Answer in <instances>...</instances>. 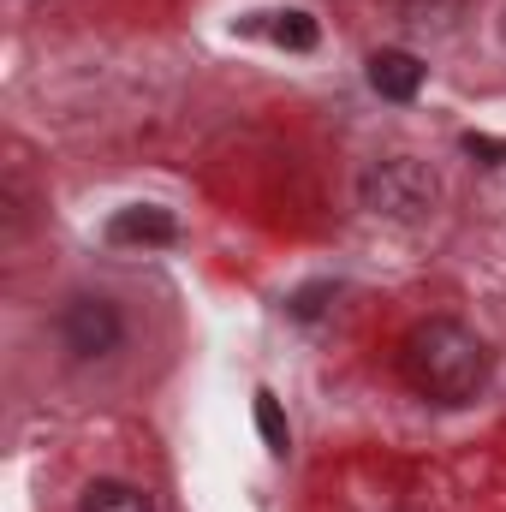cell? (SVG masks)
Wrapping results in <instances>:
<instances>
[{
  "instance_id": "3957f363",
  "label": "cell",
  "mask_w": 506,
  "mask_h": 512,
  "mask_svg": "<svg viewBox=\"0 0 506 512\" xmlns=\"http://www.w3.org/2000/svg\"><path fill=\"white\" fill-rule=\"evenodd\" d=\"M54 334H60V346H66L72 364H102V358L120 352L126 316H120V304L108 292H72L60 304V316H54Z\"/></svg>"
},
{
  "instance_id": "8992f818",
  "label": "cell",
  "mask_w": 506,
  "mask_h": 512,
  "mask_svg": "<svg viewBox=\"0 0 506 512\" xmlns=\"http://www.w3.org/2000/svg\"><path fill=\"white\" fill-rule=\"evenodd\" d=\"M245 30L268 36V42L286 48V54H310V48L322 42V24H316L310 12H298V6H286V12H256V18H245Z\"/></svg>"
},
{
  "instance_id": "9c48e42d",
  "label": "cell",
  "mask_w": 506,
  "mask_h": 512,
  "mask_svg": "<svg viewBox=\"0 0 506 512\" xmlns=\"http://www.w3.org/2000/svg\"><path fill=\"white\" fill-rule=\"evenodd\" d=\"M465 149H471V155H489V167H506V143H495V137H477V131H471Z\"/></svg>"
},
{
  "instance_id": "277c9868",
  "label": "cell",
  "mask_w": 506,
  "mask_h": 512,
  "mask_svg": "<svg viewBox=\"0 0 506 512\" xmlns=\"http://www.w3.org/2000/svg\"><path fill=\"white\" fill-rule=\"evenodd\" d=\"M173 239H179V221L155 203H131L108 221V245H126V251H161Z\"/></svg>"
},
{
  "instance_id": "7a4b0ae2",
  "label": "cell",
  "mask_w": 506,
  "mask_h": 512,
  "mask_svg": "<svg viewBox=\"0 0 506 512\" xmlns=\"http://www.w3.org/2000/svg\"><path fill=\"white\" fill-rule=\"evenodd\" d=\"M358 203L381 221H423L441 203V179L417 155H381L358 173Z\"/></svg>"
},
{
  "instance_id": "30bf717a",
  "label": "cell",
  "mask_w": 506,
  "mask_h": 512,
  "mask_svg": "<svg viewBox=\"0 0 506 512\" xmlns=\"http://www.w3.org/2000/svg\"><path fill=\"white\" fill-rule=\"evenodd\" d=\"M328 292H334V286H304V292H298V298H292V316H316V310H322V298H328Z\"/></svg>"
},
{
  "instance_id": "6da1fadb",
  "label": "cell",
  "mask_w": 506,
  "mask_h": 512,
  "mask_svg": "<svg viewBox=\"0 0 506 512\" xmlns=\"http://www.w3.org/2000/svg\"><path fill=\"white\" fill-rule=\"evenodd\" d=\"M399 376L411 382L417 399L429 405H471L489 382V346L453 322V316H429L405 334L399 346Z\"/></svg>"
},
{
  "instance_id": "ba28073f",
  "label": "cell",
  "mask_w": 506,
  "mask_h": 512,
  "mask_svg": "<svg viewBox=\"0 0 506 512\" xmlns=\"http://www.w3.org/2000/svg\"><path fill=\"white\" fill-rule=\"evenodd\" d=\"M256 429H262V447H268L274 459H286V447H292V429H286V417H280V399H274L268 387H256Z\"/></svg>"
},
{
  "instance_id": "52a82bcc",
  "label": "cell",
  "mask_w": 506,
  "mask_h": 512,
  "mask_svg": "<svg viewBox=\"0 0 506 512\" xmlns=\"http://www.w3.org/2000/svg\"><path fill=\"white\" fill-rule=\"evenodd\" d=\"M78 512H155V501H149L143 489L120 483V477H102V483H90V489H84Z\"/></svg>"
},
{
  "instance_id": "5b68a950",
  "label": "cell",
  "mask_w": 506,
  "mask_h": 512,
  "mask_svg": "<svg viewBox=\"0 0 506 512\" xmlns=\"http://www.w3.org/2000/svg\"><path fill=\"white\" fill-rule=\"evenodd\" d=\"M423 78H429V66H423L417 54H405V48L370 54V90H376L381 102H417Z\"/></svg>"
}]
</instances>
